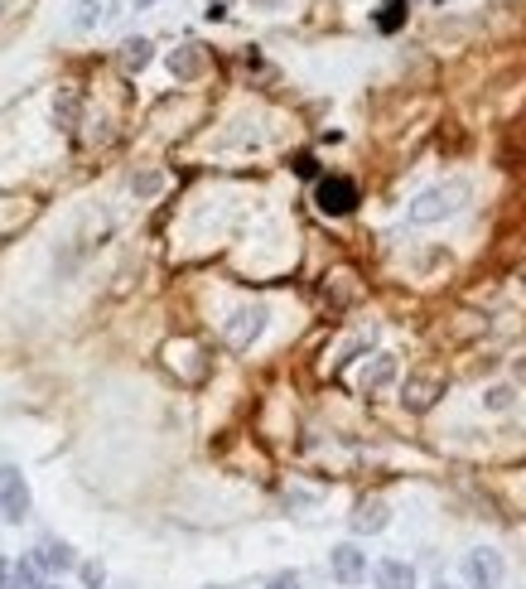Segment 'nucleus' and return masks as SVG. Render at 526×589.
Here are the masks:
<instances>
[{"mask_svg": "<svg viewBox=\"0 0 526 589\" xmlns=\"http://www.w3.org/2000/svg\"><path fill=\"white\" fill-rule=\"evenodd\" d=\"M459 208H469V184H464V179H449V184H435V189H425V194L411 198L406 223H411V227H430V223L454 218Z\"/></svg>", "mask_w": 526, "mask_h": 589, "instance_id": "1", "label": "nucleus"}, {"mask_svg": "<svg viewBox=\"0 0 526 589\" xmlns=\"http://www.w3.org/2000/svg\"><path fill=\"white\" fill-rule=\"evenodd\" d=\"M449 392V382H444V372H435V367H416L411 377H406V387H401V401H406V411H416V416H425L440 396Z\"/></svg>", "mask_w": 526, "mask_h": 589, "instance_id": "2", "label": "nucleus"}, {"mask_svg": "<svg viewBox=\"0 0 526 589\" xmlns=\"http://www.w3.org/2000/svg\"><path fill=\"white\" fill-rule=\"evenodd\" d=\"M314 203H319V213H329V218H348V213L358 208V184L343 179V174H329V179H319Z\"/></svg>", "mask_w": 526, "mask_h": 589, "instance_id": "3", "label": "nucleus"}, {"mask_svg": "<svg viewBox=\"0 0 526 589\" xmlns=\"http://www.w3.org/2000/svg\"><path fill=\"white\" fill-rule=\"evenodd\" d=\"M29 561L34 570L44 575V580H54V575H68V570H78V556H73V546L63 541V536H44L34 551H29Z\"/></svg>", "mask_w": 526, "mask_h": 589, "instance_id": "4", "label": "nucleus"}, {"mask_svg": "<svg viewBox=\"0 0 526 589\" xmlns=\"http://www.w3.org/2000/svg\"><path fill=\"white\" fill-rule=\"evenodd\" d=\"M0 517L5 522H25L29 517V483L15 464H0Z\"/></svg>", "mask_w": 526, "mask_h": 589, "instance_id": "5", "label": "nucleus"}, {"mask_svg": "<svg viewBox=\"0 0 526 589\" xmlns=\"http://www.w3.org/2000/svg\"><path fill=\"white\" fill-rule=\"evenodd\" d=\"M464 585L469 589H502V556L493 546H473L464 556Z\"/></svg>", "mask_w": 526, "mask_h": 589, "instance_id": "6", "label": "nucleus"}, {"mask_svg": "<svg viewBox=\"0 0 526 589\" xmlns=\"http://www.w3.org/2000/svg\"><path fill=\"white\" fill-rule=\"evenodd\" d=\"M329 575L348 589L362 585V580H367V551H362L358 541H338L329 551Z\"/></svg>", "mask_w": 526, "mask_h": 589, "instance_id": "7", "label": "nucleus"}, {"mask_svg": "<svg viewBox=\"0 0 526 589\" xmlns=\"http://www.w3.org/2000/svg\"><path fill=\"white\" fill-rule=\"evenodd\" d=\"M261 329H266V305H247V309H237L232 319H227V343L242 353V348H251L256 338H261Z\"/></svg>", "mask_w": 526, "mask_h": 589, "instance_id": "8", "label": "nucleus"}, {"mask_svg": "<svg viewBox=\"0 0 526 589\" xmlns=\"http://www.w3.org/2000/svg\"><path fill=\"white\" fill-rule=\"evenodd\" d=\"M391 527V507L382 503V498H362L358 507H353V532L358 536H377Z\"/></svg>", "mask_w": 526, "mask_h": 589, "instance_id": "9", "label": "nucleus"}, {"mask_svg": "<svg viewBox=\"0 0 526 589\" xmlns=\"http://www.w3.org/2000/svg\"><path fill=\"white\" fill-rule=\"evenodd\" d=\"M372 580H377V589H416V565L387 556V561H377Z\"/></svg>", "mask_w": 526, "mask_h": 589, "instance_id": "10", "label": "nucleus"}, {"mask_svg": "<svg viewBox=\"0 0 526 589\" xmlns=\"http://www.w3.org/2000/svg\"><path fill=\"white\" fill-rule=\"evenodd\" d=\"M391 377H396V358H391V353H377V358H372V363L362 367V392H382V387H387Z\"/></svg>", "mask_w": 526, "mask_h": 589, "instance_id": "11", "label": "nucleus"}, {"mask_svg": "<svg viewBox=\"0 0 526 589\" xmlns=\"http://www.w3.org/2000/svg\"><path fill=\"white\" fill-rule=\"evenodd\" d=\"M203 63H208V58H203V49H198V44H179V49L169 54V73H174V78H198V73H203Z\"/></svg>", "mask_w": 526, "mask_h": 589, "instance_id": "12", "label": "nucleus"}, {"mask_svg": "<svg viewBox=\"0 0 526 589\" xmlns=\"http://www.w3.org/2000/svg\"><path fill=\"white\" fill-rule=\"evenodd\" d=\"M150 54H155V44H150V39H121V49H116V58H121V68H126V73L150 68Z\"/></svg>", "mask_w": 526, "mask_h": 589, "instance_id": "13", "label": "nucleus"}, {"mask_svg": "<svg viewBox=\"0 0 526 589\" xmlns=\"http://www.w3.org/2000/svg\"><path fill=\"white\" fill-rule=\"evenodd\" d=\"M107 10H111V0H78V25L92 29L97 20H107Z\"/></svg>", "mask_w": 526, "mask_h": 589, "instance_id": "14", "label": "nucleus"}, {"mask_svg": "<svg viewBox=\"0 0 526 589\" xmlns=\"http://www.w3.org/2000/svg\"><path fill=\"white\" fill-rule=\"evenodd\" d=\"M39 580H44V575L34 570V561H29V556H20V561H15V589H34Z\"/></svg>", "mask_w": 526, "mask_h": 589, "instance_id": "15", "label": "nucleus"}, {"mask_svg": "<svg viewBox=\"0 0 526 589\" xmlns=\"http://www.w3.org/2000/svg\"><path fill=\"white\" fill-rule=\"evenodd\" d=\"M512 387H488V392H483V406H488V411H507V406H512Z\"/></svg>", "mask_w": 526, "mask_h": 589, "instance_id": "16", "label": "nucleus"}, {"mask_svg": "<svg viewBox=\"0 0 526 589\" xmlns=\"http://www.w3.org/2000/svg\"><path fill=\"white\" fill-rule=\"evenodd\" d=\"M78 575H83L87 589H102V585H107V570H102V561H83V565H78Z\"/></svg>", "mask_w": 526, "mask_h": 589, "instance_id": "17", "label": "nucleus"}, {"mask_svg": "<svg viewBox=\"0 0 526 589\" xmlns=\"http://www.w3.org/2000/svg\"><path fill=\"white\" fill-rule=\"evenodd\" d=\"M266 589H305V580H300V570H276L266 580Z\"/></svg>", "mask_w": 526, "mask_h": 589, "instance_id": "18", "label": "nucleus"}, {"mask_svg": "<svg viewBox=\"0 0 526 589\" xmlns=\"http://www.w3.org/2000/svg\"><path fill=\"white\" fill-rule=\"evenodd\" d=\"M73 116H78V102H73V92H63V97H58V121L73 126Z\"/></svg>", "mask_w": 526, "mask_h": 589, "instance_id": "19", "label": "nucleus"}, {"mask_svg": "<svg viewBox=\"0 0 526 589\" xmlns=\"http://www.w3.org/2000/svg\"><path fill=\"white\" fill-rule=\"evenodd\" d=\"M0 589H15V561L0 556Z\"/></svg>", "mask_w": 526, "mask_h": 589, "instance_id": "20", "label": "nucleus"}, {"mask_svg": "<svg viewBox=\"0 0 526 589\" xmlns=\"http://www.w3.org/2000/svg\"><path fill=\"white\" fill-rule=\"evenodd\" d=\"M131 189H136V194H155V189H160V174H140Z\"/></svg>", "mask_w": 526, "mask_h": 589, "instance_id": "21", "label": "nucleus"}, {"mask_svg": "<svg viewBox=\"0 0 526 589\" xmlns=\"http://www.w3.org/2000/svg\"><path fill=\"white\" fill-rule=\"evenodd\" d=\"M295 174H305V179H309V174H314V160H309V155H300V160H295Z\"/></svg>", "mask_w": 526, "mask_h": 589, "instance_id": "22", "label": "nucleus"}, {"mask_svg": "<svg viewBox=\"0 0 526 589\" xmlns=\"http://www.w3.org/2000/svg\"><path fill=\"white\" fill-rule=\"evenodd\" d=\"M517 382H526V358H517Z\"/></svg>", "mask_w": 526, "mask_h": 589, "instance_id": "23", "label": "nucleus"}, {"mask_svg": "<svg viewBox=\"0 0 526 589\" xmlns=\"http://www.w3.org/2000/svg\"><path fill=\"white\" fill-rule=\"evenodd\" d=\"M34 589H58V585H54V580H39V585H34Z\"/></svg>", "mask_w": 526, "mask_h": 589, "instance_id": "24", "label": "nucleus"}, {"mask_svg": "<svg viewBox=\"0 0 526 589\" xmlns=\"http://www.w3.org/2000/svg\"><path fill=\"white\" fill-rule=\"evenodd\" d=\"M136 5H140V10H145V5H155V0H136Z\"/></svg>", "mask_w": 526, "mask_h": 589, "instance_id": "25", "label": "nucleus"}, {"mask_svg": "<svg viewBox=\"0 0 526 589\" xmlns=\"http://www.w3.org/2000/svg\"><path fill=\"white\" fill-rule=\"evenodd\" d=\"M435 589H454V585H444V580H440V585H435Z\"/></svg>", "mask_w": 526, "mask_h": 589, "instance_id": "26", "label": "nucleus"}, {"mask_svg": "<svg viewBox=\"0 0 526 589\" xmlns=\"http://www.w3.org/2000/svg\"><path fill=\"white\" fill-rule=\"evenodd\" d=\"M430 5H449V0H430Z\"/></svg>", "mask_w": 526, "mask_h": 589, "instance_id": "27", "label": "nucleus"}, {"mask_svg": "<svg viewBox=\"0 0 526 589\" xmlns=\"http://www.w3.org/2000/svg\"><path fill=\"white\" fill-rule=\"evenodd\" d=\"M0 15H5V5H0Z\"/></svg>", "mask_w": 526, "mask_h": 589, "instance_id": "28", "label": "nucleus"}]
</instances>
